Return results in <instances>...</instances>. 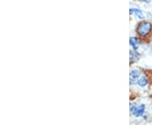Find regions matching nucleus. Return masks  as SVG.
I'll return each mask as SVG.
<instances>
[{"label":"nucleus","mask_w":152,"mask_h":125,"mask_svg":"<svg viewBox=\"0 0 152 125\" xmlns=\"http://www.w3.org/2000/svg\"><path fill=\"white\" fill-rule=\"evenodd\" d=\"M152 32V23L151 21L142 20L139 22L137 28H136V33L139 37L141 38H146L148 37Z\"/></svg>","instance_id":"1"},{"label":"nucleus","mask_w":152,"mask_h":125,"mask_svg":"<svg viewBox=\"0 0 152 125\" xmlns=\"http://www.w3.org/2000/svg\"><path fill=\"white\" fill-rule=\"evenodd\" d=\"M144 109H145V106L144 104H141L140 106L137 107L135 103H130V111L135 117H139L144 114Z\"/></svg>","instance_id":"2"},{"label":"nucleus","mask_w":152,"mask_h":125,"mask_svg":"<svg viewBox=\"0 0 152 125\" xmlns=\"http://www.w3.org/2000/svg\"><path fill=\"white\" fill-rule=\"evenodd\" d=\"M140 76H141V72L139 70H136V69L132 70L129 73V83H130V85L136 83Z\"/></svg>","instance_id":"3"},{"label":"nucleus","mask_w":152,"mask_h":125,"mask_svg":"<svg viewBox=\"0 0 152 125\" xmlns=\"http://www.w3.org/2000/svg\"><path fill=\"white\" fill-rule=\"evenodd\" d=\"M141 44V41L137 36H132L129 39V45L132 47V50H138L139 48V45Z\"/></svg>","instance_id":"4"},{"label":"nucleus","mask_w":152,"mask_h":125,"mask_svg":"<svg viewBox=\"0 0 152 125\" xmlns=\"http://www.w3.org/2000/svg\"><path fill=\"white\" fill-rule=\"evenodd\" d=\"M129 14H130V15H135L139 19H141V20L144 19V14L143 11L139 8H131L129 9Z\"/></svg>","instance_id":"5"},{"label":"nucleus","mask_w":152,"mask_h":125,"mask_svg":"<svg viewBox=\"0 0 152 125\" xmlns=\"http://www.w3.org/2000/svg\"><path fill=\"white\" fill-rule=\"evenodd\" d=\"M139 58H140V54L137 50H130V52H129V60H130L131 63L138 61L139 60Z\"/></svg>","instance_id":"6"},{"label":"nucleus","mask_w":152,"mask_h":125,"mask_svg":"<svg viewBox=\"0 0 152 125\" xmlns=\"http://www.w3.org/2000/svg\"><path fill=\"white\" fill-rule=\"evenodd\" d=\"M137 83L140 87H145L148 84V79H147V77L145 76H142L139 77V79L138 80Z\"/></svg>","instance_id":"7"},{"label":"nucleus","mask_w":152,"mask_h":125,"mask_svg":"<svg viewBox=\"0 0 152 125\" xmlns=\"http://www.w3.org/2000/svg\"><path fill=\"white\" fill-rule=\"evenodd\" d=\"M139 2H141V3H148L151 2V0H138Z\"/></svg>","instance_id":"8"}]
</instances>
